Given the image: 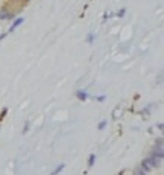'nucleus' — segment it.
I'll return each mask as SVG.
<instances>
[{"label": "nucleus", "mask_w": 164, "mask_h": 175, "mask_svg": "<svg viewBox=\"0 0 164 175\" xmlns=\"http://www.w3.org/2000/svg\"><path fill=\"white\" fill-rule=\"evenodd\" d=\"M156 165H158V160H156V157H154V155L143 161V166H149V167H155Z\"/></svg>", "instance_id": "f257e3e1"}, {"label": "nucleus", "mask_w": 164, "mask_h": 175, "mask_svg": "<svg viewBox=\"0 0 164 175\" xmlns=\"http://www.w3.org/2000/svg\"><path fill=\"white\" fill-rule=\"evenodd\" d=\"M23 20H24V18H17L15 22L12 23V26H11V29H9V32H14V31H15V29L18 28V26H20V24L23 23Z\"/></svg>", "instance_id": "f03ea898"}, {"label": "nucleus", "mask_w": 164, "mask_h": 175, "mask_svg": "<svg viewBox=\"0 0 164 175\" xmlns=\"http://www.w3.org/2000/svg\"><path fill=\"white\" fill-rule=\"evenodd\" d=\"M76 96H78L79 100H85V99H87V93H85V91H82V90H79V91L76 93Z\"/></svg>", "instance_id": "7ed1b4c3"}, {"label": "nucleus", "mask_w": 164, "mask_h": 175, "mask_svg": "<svg viewBox=\"0 0 164 175\" xmlns=\"http://www.w3.org/2000/svg\"><path fill=\"white\" fill-rule=\"evenodd\" d=\"M94 158H96V155H94V154H91V155H90V158H88V166H93V163H94Z\"/></svg>", "instance_id": "20e7f679"}, {"label": "nucleus", "mask_w": 164, "mask_h": 175, "mask_svg": "<svg viewBox=\"0 0 164 175\" xmlns=\"http://www.w3.org/2000/svg\"><path fill=\"white\" fill-rule=\"evenodd\" d=\"M63 167H64V165H59V166L56 167V169H55V174H58V172H61V171H63Z\"/></svg>", "instance_id": "39448f33"}, {"label": "nucleus", "mask_w": 164, "mask_h": 175, "mask_svg": "<svg viewBox=\"0 0 164 175\" xmlns=\"http://www.w3.org/2000/svg\"><path fill=\"white\" fill-rule=\"evenodd\" d=\"M105 125H106V122H105V120H104V122H100V123H99V130H104V128H105Z\"/></svg>", "instance_id": "423d86ee"}]
</instances>
